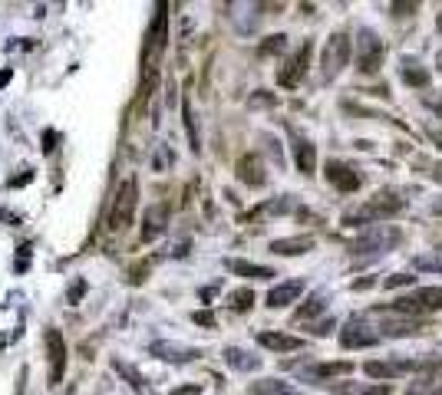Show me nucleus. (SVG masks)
I'll return each mask as SVG.
<instances>
[{
	"label": "nucleus",
	"instance_id": "obj_14",
	"mask_svg": "<svg viewBox=\"0 0 442 395\" xmlns=\"http://www.w3.org/2000/svg\"><path fill=\"white\" fill-rule=\"evenodd\" d=\"M303 293V284L301 280H287V284H278L271 293H267V307L271 309H281V307H291L294 300Z\"/></svg>",
	"mask_w": 442,
	"mask_h": 395
},
{
	"label": "nucleus",
	"instance_id": "obj_2",
	"mask_svg": "<svg viewBox=\"0 0 442 395\" xmlns=\"http://www.w3.org/2000/svg\"><path fill=\"white\" fill-rule=\"evenodd\" d=\"M403 211V201L396 195H377L370 198L367 204H360L356 211H350L343 221L347 224H373V221H386V218H396Z\"/></svg>",
	"mask_w": 442,
	"mask_h": 395
},
{
	"label": "nucleus",
	"instance_id": "obj_25",
	"mask_svg": "<svg viewBox=\"0 0 442 395\" xmlns=\"http://www.w3.org/2000/svg\"><path fill=\"white\" fill-rule=\"evenodd\" d=\"M324 309H327V300H324V293H314L301 309H297V320H310V316L324 313Z\"/></svg>",
	"mask_w": 442,
	"mask_h": 395
},
{
	"label": "nucleus",
	"instance_id": "obj_16",
	"mask_svg": "<svg viewBox=\"0 0 442 395\" xmlns=\"http://www.w3.org/2000/svg\"><path fill=\"white\" fill-rule=\"evenodd\" d=\"M271 250L284 257H297V254L314 250V237H281V241H271Z\"/></svg>",
	"mask_w": 442,
	"mask_h": 395
},
{
	"label": "nucleus",
	"instance_id": "obj_15",
	"mask_svg": "<svg viewBox=\"0 0 442 395\" xmlns=\"http://www.w3.org/2000/svg\"><path fill=\"white\" fill-rule=\"evenodd\" d=\"M221 356H225V362L231 366V369H238V372H254V369H261V359L251 356L248 349H238V346H228Z\"/></svg>",
	"mask_w": 442,
	"mask_h": 395
},
{
	"label": "nucleus",
	"instance_id": "obj_41",
	"mask_svg": "<svg viewBox=\"0 0 442 395\" xmlns=\"http://www.w3.org/2000/svg\"><path fill=\"white\" fill-rule=\"evenodd\" d=\"M436 178H442V165H439V168H436Z\"/></svg>",
	"mask_w": 442,
	"mask_h": 395
},
{
	"label": "nucleus",
	"instance_id": "obj_21",
	"mask_svg": "<svg viewBox=\"0 0 442 395\" xmlns=\"http://www.w3.org/2000/svg\"><path fill=\"white\" fill-rule=\"evenodd\" d=\"M354 372V362H324V366H314V369H303L307 379H337V376H347Z\"/></svg>",
	"mask_w": 442,
	"mask_h": 395
},
{
	"label": "nucleus",
	"instance_id": "obj_10",
	"mask_svg": "<svg viewBox=\"0 0 442 395\" xmlns=\"http://www.w3.org/2000/svg\"><path fill=\"white\" fill-rule=\"evenodd\" d=\"M310 49H314L310 43H303V47L294 53L291 60H287V66H284V70L278 73V83H281V86L291 89V86H297V83H301V76L307 73V63H310Z\"/></svg>",
	"mask_w": 442,
	"mask_h": 395
},
{
	"label": "nucleus",
	"instance_id": "obj_24",
	"mask_svg": "<svg viewBox=\"0 0 442 395\" xmlns=\"http://www.w3.org/2000/svg\"><path fill=\"white\" fill-rule=\"evenodd\" d=\"M426 326L423 323H409V320H403V323H383V336H416V333H423Z\"/></svg>",
	"mask_w": 442,
	"mask_h": 395
},
{
	"label": "nucleus",
	"instance_id": "obj_27",
	"mask_svg": "<svg viewBox=\"0 0 442 395\" xmlns=\"http://www.w3.org/2000/svg\"><path fill=\"white\" fill-rule=\"evenodd\" d=\"M182 112H185V129H189L191 152H198V148H202V142H198V125H195V112H191V102H185V106H182Z\"/></svg>",
	"mask_w": 442,
	"mask_h": 395
},
{
	"label": "nucleus",
	"instance_id": "obj_6",
	"mask_svg": "<svg viewBox=\"0 0 442 395\" xmlns=\"http://www.w3.org/2000/svg\"><path fill=\"white\" fill-rule=\"evenodd\" d=\"M383 56H386L383 40H379L373 30H360V37H356V63H360V73H377L379 66H383Z\"/></svg>",
	"mask_w": 442,
	"mask_h": 395
},
{
	"label": "nucleus",
	"instance_id": "obj_1",
	"mask_svg": "<svg viewBox=\"0 0 442 395\" xmlns=\"http://www.w3.org/2000/svg\"><path fill=\"white\" fill-rule=\"evenodd\" d=\"M136 208H139V185H136V178H126L113 198V208H109V231L123 234L136 218Z\"/></svg>",
	"mask_w": 442,
	"mask_h": 395
},
{
	"label": "nucleus",
	"instance_id": "obj_37",
	"mask_svg": "<svg viewBox=\"0 0 442 395\" xmlns=\"http://www.w3.org/2000/svg\"><path fill=\"white\" fill-rule=\"evenodd\" d=\"M83 287H86V284H83V280H79V284H76L73 290H70V303H76V300H79V293H83Z\"/></svg>",
	"mask_w": 442,
	"mask_h": 395
},
{
	"label": "nucleus",
	"instance_id": "obj_38",
	"mask_svg": "<svg viewBox=\"0 0 442 395\" xmlns=\"http://www.w3.org/2000/svg\"><path fill=\"white\" fill-rule=\"evenodd\" d=\"M10 70H3V73H0V86H7V83H10Z\"/></svg>",
	"mask_w": 442,
	"mask_h": 395
},
{
	"label": "nucleus",
	"instance_id": "obj_18",
	"mask_svg": "<svg viewBox=\"0 0 442 395\" xmlns=\"http://www.w3.org/2000/svg\"><path fill=\"white\" fill-rule=\"evenodd\" d=\"M258 343L265 346V349H274V353H294V349H301L303 346V339L287 336V333H261L258 336Z\"/></svg>",
	"mask_w": 442,
	"mask_h": 395
},
{
	"label": "nucleus",
	"instance_id": "obj_35",
	"mask_svg": "<svg viewBox=\"0 0 442 395\" xmlns=\"http://www.w3.org/2000/svg\"><path fill=\"white\" fill-rule=\"evenodd\" d=\"M56 148V132H47L43 136V152H53Z\"/></svg>",
	"mask_w": 442,
	"mask_h": 395
},
{
	"label": "nucleus",
	"instance_id": "obj_12",
	"mask_svg": "<svg viewBox=\"0 0 442 395\" xmlns=\"http://www.w3.org/2000/svg\"><path fill=\"white\" fill-rule=\"evenodd\" d=\"M235 172H238V182H244L248 188H261L267 182L265 165H261L258 155H241L238 165H235Z\"/></svg>",
	"mask_w": 442,
	"mask_h": 395
},
{
	"label": "nucleus",
	"instance_id": "obj_42",
	"mask_svg": "<svg viewBox=\"0 0 442 395\" xmlns=\"http://www.w3.org/2000/svg\"><path fill=\"white\" fill-rule=\"evenodd\" d=\"M439 66H442V53H439Z\"/></svg>",
	"mask_w": 442,
	"mask_h": 395
},
{
	"label": "nucleus",
	"instance_id": "obj_31",
	"mask_svg": "<svg viewBox=\"0 0 442 395\" xmlns=\"http://www.w3.org/2000/svg\"><path fill=\"white\" fill-rule=\"evenodd\" d=\"M287 47V37L284 33H278V37H267V43L261 47V53H278V49Z\"/></svg>",
	"mask_w": 442,
	"mask_h": 395
},
{
	"label": "nucleus",
	"instance_id": "obj_39",
	"mask_svg": "<svg viewBox=\"0 0 442 395\" xmlns=\"http://www.w3.org/2000/svg\"><path fill=\"white\" fill-rule=\"evenodd\" d=\"M432 211H436V214H442V198L436 201V204H432Z\"/></svg>",
	"mask_w": 442,
	"mask_h": 395
},
{
	"label": "nucleus",
	"instance_id": "obj_9",
	"mask_svg": "<svg viewBox=\"0 0 442 395\" xmlns=\"http://www.w3.org/2000/svg\"><path fill=\"white\" fill-rule=\"evenodd\" d=\"M43 339H47V356H50V385H60L66 369V343L56 330H47Z\"/></svg>",
	"mask_w": 442,
	"mask_h": 395
},
{
	"label": "nucleus",
	"instance_id": "obj_32",
	"mask_svg": "<svg viewBox=\"0 0 442 395\" xmlns=\"http://www.w3.org/2000/svg\"><path fill=\"white\" fill-rule=\"evenodd\" d=\"M113 366H116V369H119V372H123V376H126V379H129V385H132V389H142V379H139V376H136V372H132V369H129V366H123V362H113Z\"/></svg>",
	"mask_w": 442,
	"mask_h": 395
},
{
	"label": "nucleus",
	"instance_id": "obj_40",
	"mask_svg": "<svg viewBox=\"0 0 442 395\" xmlns=\"http://www.w3.org/2000/svg\"><path fill=\"white\" fill-rule=\"evenodd\" d=\"M436 26H439V33H442V10H439V20H436Z\"/></svg>",
	"mask_w": 442,
	"mask_h": 395
},
{
	"label": "nucleus",
	"instance_id": "obj_29",
	"mask_svg": "<svg viewBox=\"0 0 442 395\" xmlns=\"http://www.w3.org/2000/svg\"><path fill=\"white\" fill-rule=\"evenodd\" d=\"M340 395H390V382H379V385H367V389H347Z\"/></svg>",
	"mask_w": 442,
	"mask_h": 395
},
{
	"label": "nucleus",
	"instance_id": "obj_36",
	"mask_svg": "<svg viewBox=\"0 0 442 395\" xmlns=\"http://www.w3.org/2000/svg\"><path fill=\"white\" fill-rule=\"evenodd\" d=\"M172 395H202V389L198 385H185V389H175Z\"/></svg>",
	"mask_w": 442,
	"mask_h": 395
},
{
	"label": "nucleus",
	"instance_id": "obj_11",
	"mask_svg": "<svg viewBox=\"0 0 442 395\" xmlns=\"http://www.w3.org/2000/svg\"><path fill=\"white\" fill-rule=\"evenodd\" d=\"M149 356L165 359V362H191V359L202 356V349H191V346L165 343V339H159V343H152V346H149Z\"/></svg>",
	"mask_w": 442,
	"mask_h": 395
},
{
	"label": "nucleus",
	"instance_id": "obj_34",
	"mask_svg": "<svg viewBox=\"0 0 442 395\" xmlns=\"http://www.w3.org/2000/svg\"><path fill=\"white\" fill-rule=\"evenodd\" d=\"M419 271H432V273H442V260H432V257H419L416 260Z\"/></svg>",
	"mask_w": 442,
	"mask_h": 395
},
{
	"label": "nucleus",
	"instance_id": "obj_33",
	"mask_svg": "<svg viewBox=\"0 0 442 395\" xmlns=\"http://www.w3.org/2000/svg\"><path fill=\"white\" fill-rule=\"evenodd\" d=\"M191 320L198 323V326H208V330H212V326H215V313H208V309H198V313H191Z\"/></svg>",
	"mask_w": 442,
	"mask_h": 395
},
{
	"label": "nucleus",
	"instance_id": "obj_43",
	"mask_svg": "<svg viewBox=\"0 0 442 395\" xmlns=\"http://www.w3.org/2000/svg\"><path fill=\"white\" fill-rule=\"evenodd\" d=\"M439 395H442V392H439Z\"/></svg>",
	"mask_w": 442,
	"mask_h": 395
},
{
	"label": "nucleus",
	"instance_id": "obj_17",
	"mask_svg": "<svg viewBox=\"0 0 442 395\" xmlns=\"http://www.w3.org/2000/svg\"><path fill=\"white\" fill-rule=\"evenodd\" d=\"M168 224V204H155V208L145 211V231H142V241H152L159 237Z\"/></svg>",
	"mask_w": 442,
	"mask_h": 395
},
{
	"label": "nucleus",
	"instance_id": "obj_28",
	"mask_svg": "<svg viewBox=\"0 0 442 395\" xmlns=\"http://www.w3.org/2000/svg\"><path fill=\"white\" fill-rule=\"evenodd\" d=\"M228 303H231V309H251L254 293L251 290H235V293L228 296Z\"/></svg>",
	"mask_w": 442,
	"mask_h": 395
},
{
	"label": "nucleus",
	"instance_id": "obj_5",
	"mask_svg": "<svg viewBox=\"0 0 442 395\" xmlns=\"http://www.w3.org/2000/svg\"><path fill=\"white\" fill-rule=\"evenodd\" d=\"M393 244H400V231L390 224H373L354 241V254H379V250H390Z\"/></svg>",
	"mask_w": 442,
	"mask_h": 395
},
{
	"label": "nucleus",
	"instance_id": "obj_13",
	"mask_svg": "<svg viewBox=\"0 0 442 395\" xmlns=\"http://www.w3.org/2000/svg\"><path fill=\"white\" fill-rule=\"evenodd\" d=\"M327 182L340 191H356L360 188V172H354L343 161H327Z\"/></svg>",
	"mask_w": 442,
	"mask_h": 395
},
{
	"label": "nucleus",
	"instance_id": "obj_3",
	"mask_svg": "<svg viewBox=\"0 0 442 395\" xmlns=\"http://www.w3.org/2000/svg\"><path fill=\"white\" fill-rule=\"evenodd\" d=\"M165 40H168V3H159V13L149 26V37H145V49H142V63H145V73L149 70H159L155 60L162 56Z\"/></svg>",
	"mask_w": 442,
	"mask_h": 395
},
{
	"label": "nucleus",
	"instance_id": "obj_23",
	"mask_svg": "<svg viewBox=\"0 0 442 395\" xmlns=\"http://www.w3.org/2000/svg\"><path fill=\"white\" fill-rule=\"evenodd\" d=\"M403 369H409L406 362H367V366H363V372L373 376V379H396Z\"/></svg>",
	"mask_w": 442,
	"mask_h": 395
},
{
	"label": "nucleus",
	"instance_id": "obj_22",
	"mask_svg": "<svg viewBox=\"0 0 442 395\" xmlns=\"http://www.w3.org/2000/svg\"><path fill=\"white\" fill-rule=\"evenodd\" d=\"M294 159H297V172H301V175H314L317 152H314L310 142H297V145H294Z\"/></svg>",
	"mask_w": 442,
	"mask_h": 395
},
{
	"label": "nucleus",
	"instance_id": "obj_7",
	"mask_svg": "<svg viewBox=\"0 0 442 395\" xmlns=\"http://www.w3.org/2000/svg\"><path fill=\"white\" fill-rule=\"evenodd\" d=\"M347 63H350V37H347V33H333V37L327 40V47H324V56H320L324 76L333 79Z\"/></svg>",
	"mask_w": 442,
	"mask_h": 395
},
{
	"label": "nucleus",
	"instance_id": "obj_30",
	"mask_svg": "<svg viewBox=\"0 0 442 395\" xmlns=\"http://www.w3.org/2000/svg\"><path fill=\"white\" fill-rule=\"evenodd\" d=\"M416 284V277L413 273H393V277H386V290H396V287H409Z\"/></svg>",
	"mask_w": 442,
	"mask_h": 395
},
{
	"label": "nucleus",
	"instance_id": "obj_26",
	"mask_svg": "<svg viewBox=\"0 0 442 395\" xmlns=\"http://www.w3.org/2000/svg\"><path fill=\"white\" fill-rule=\"evenodd\" d=\"M403 79L409 83V86H426V83H429V73H426V70H419L416 63H406V66H403Z\"/></svg>",
	"mask_w": 442,
	"mask_h": 395
},
{
	"label": "nucleus",
	"instance_id": "obj_4",
	"mask_svg": "<svg viewBox=\"0 0 442 395\" xmlns=\"http://www.w3.org/2000/svg\"><path fill=\"white\" fill-rule=\"evenodd\" d=\"M396 313H432V309H442V287H419L409 296H400L396 303H390Z\"/></svg>",
	"mask_w": 442,
	"mask_h": 395
},
{
	"label": "nucleus",
	"instance_id": "obj_19",
	"mask_svg": "<svg viewBox=\"0 0 442 395\" xmlns=\"http://www.w3.org/2000/svg\"><path fill=\"white\" fill-rule=\"evenodd\" d=\"M228 267H231V273L251 277V280H271V277H278L271 267H265V264H251V260H228Z\"/></svg>",
	"mask_w": 442,
	"mask_h": 395
},
{
	"label": "nucleus",
	"instance_id": "obj_8",
	"mask_svg": "<svg viewBox=\"0 0 442 395\" xmlns=\"http://www.w3.org/2000/svg\"><path fill=\"white\" fill-rule=\"evenodd\" d=\"M340 343L347 346V349H367V346H377L379 343V333H373V326H370L367 320H360V316H354V320H347V326L340 330Z\"/></svg>",
	"mask_w": 442,
	"mask_h": 395
},
{
	"label": "nucleus",
	"instance_id": "obj_20",
	"mask_svg": "<svg viewBox=\"0 0 442 395\" xmlns=\"http://www.w3.org/2000/svg\"><path fill=\"white\" fill-rule=\"evenodd\" d=\"M248 395H303L301 389H294L291 382H281V379H261L248 389Z\"/></svg>",
	"mask_w": 442,
	"mask_h": 395
}]
</instances>
